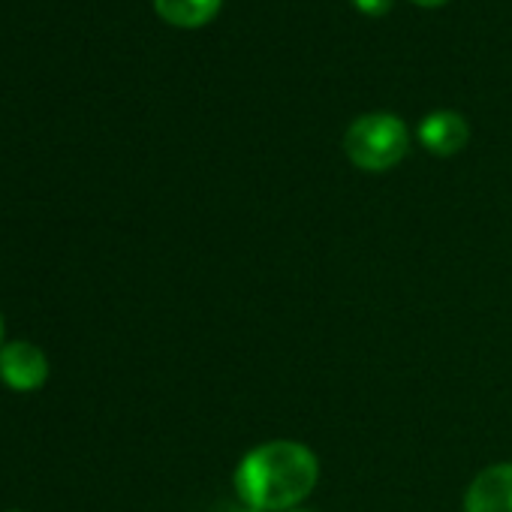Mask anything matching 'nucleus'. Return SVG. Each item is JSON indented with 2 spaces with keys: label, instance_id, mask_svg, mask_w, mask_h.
Segmentation results:
<instances>
[{
  "label": "nucleus",
  "instance_id": "nucleus-6",
  "mask_svg": "<svg viewBox=\"0 0 512 512\" xmlns=\"http://www.w3.org/2000/svg\"><path fill=\"white\" fill-rule=\"evenodd\" d=\"M223 7V0H154V10L163 22L175 28H202Z\"/></svg>",
  "mask_w": 512,
  "mask_h": 512
},
{
  "label": "nucleus",
  "instance_id": "nucleus-9",
  "mask_svg": "<svg viewBox=\"0 0 512 512\" xmlns=\"http://www.w3.org/2000/svg\"><path fill=\"white\" fill-rule=\"evenodd\" d=\"M232 512H260V509H250V506H238V509H232Z\"/></svg>",
  "mask_w": 512,
  "mask_h": 512
},
{
  "label": "nucleus",
  "instance_id": "nucleus-5",
  "mask_svg": "<svg viewBox=\"0 0 512 512\" xmlns=\"http://www.w3.org/2000/svg\"><path fill=\"white\" fill-rule=\"evenodd\" d=\"M419 142L428 154H437V157H452L458 154L467 139H470V127L467 121L458 115V112H449V109H440V112H431L422 118L419 124Z\"/></svg>",
  "mask_w": 512,
  "mask_h": 512
},
{
  "label": "nucleus",
  "instance_id": "nucleus-4",
  "mask_svg": "<svg viewBox=\"0 0 512 512\" xmlns=\"http://www.w3.org/2000/svg\"><path fill=\"white\" fill-rule=\"evenodd\" d=\"M464 512H512V464L485 467L464 494Z\"/></svg>",
  "mask_w": 512,
  "mask_h": 512
},
{
  "label": "nucleus",
  "instance_id": "nucleus-7",
  "mask_svg": "<svg viewBox=\"0 0 512 512\" xmlns=\"http://www.w3.org/2000/svg\"><path fill=\"white\" fill-rule=\"evenodd\" d=\"M353 7H356L359 13H365V16L380 19V16H386V13L395 7V0H353Z\"/></svg>",
  "mask_w": 512,
  "mask_h": 512
},
{
  "label": "nucleus",
  "instance_id": "nucleus-11",
  "mask_svg": "<svg viewBox=\"0 0 512 512\" xmlns=\"http://www.w3.org/2000/svg\"><path fill=\"white\" fill-rule=\"evenodd\" d=\"M0 335H4V323H0Z\"/></svg>",
  "mask_w": 512,
  "mask_h": 512
},
{
  "label": "nucleus",
  "instance_id": "nucleus-10",
  "mask_svg": "<svg viewBox=\"0 0 512 512\" xmlns=\"http://www.w3.org/2000/svg\"><path fill=\"white\" fill-rule=\"evenodd\" d=\"M287 512H311V509H287Z\"/></svg>",
  "mask_w": 512,
  "mask_h": 512
},
{
  "label": "nucleus",
  "instance_id": "nucleus-3",
  "mask_svg": "<svg viewBox=\"0 0 512 512\" xmlns=\"http://www.w3.org/2000/svg\"><path fill=\"white\" fill-rule=\"evenodd\" d=\"M49 362L46 353L28 341H13L0 350V380L16 392H34L46 383Z\"/></svg>",
  "mask_w": 512,
  "mask_h": 512
},
{
  "label": "nucleus",
  "instance_id": "nucleus-8",
  "mask_svg": "<svg viewBox=\"0 0 512 512\" xmlns=\"http://www.w3.org/2000/svg\"><path fill=\"white\" fill-rule=\"evenodd\" d=\"M413 4H419V7H443L446 0H413Z\"/></svg>",
  "mask_w": 512,
  "mask_h": 512
},
{
  "label": "nucleus",
  "instance_id": "nucleus-12",
  "mask_svg": "<svg viewBox=\"0 0 512 512\" xmlns=\"http://www.w3.org/2000/svg\"><path fill=\"white\" fill-rule=\"evenodd\" d=\"M10 512H19V509H10Z\"/></svg>",
  "mask_w": 512,
  "mask_h": 512
},
{
  "label": "nucleus",
  "instance_id": "nucleus-1",
  "mask_svg": "<svg viewBox=\"0 0 512 512\" xmlns=\"http://www.w3.org/2000/svg\"><path fill=\"white\" fill-rule=\"evenodd\" d=\"M320 461L296 440H269L250 449L235 467V491L244 506L260 512L296 509L317 485Z\"/></svg>",
  "mask_w": 512,
  "mask_h": 512
},
{
  "label": "nucleus",
  "instance_id": "nucleus-2",
  "mask_svg": "<svg viewBox=\"0 0 512 512\" xmlns=\"http://www.w3.org/2000/svg\"><path fill=\"white\" fill-rule=\"evenodd\" d=\"M410 148L407 124L398 115L374 112L356 118L344 133V154L365 172H386L404 160Z\"/></svg>",
  "mask_w": 512,
  "mask_h": 512
}]
</instances>
